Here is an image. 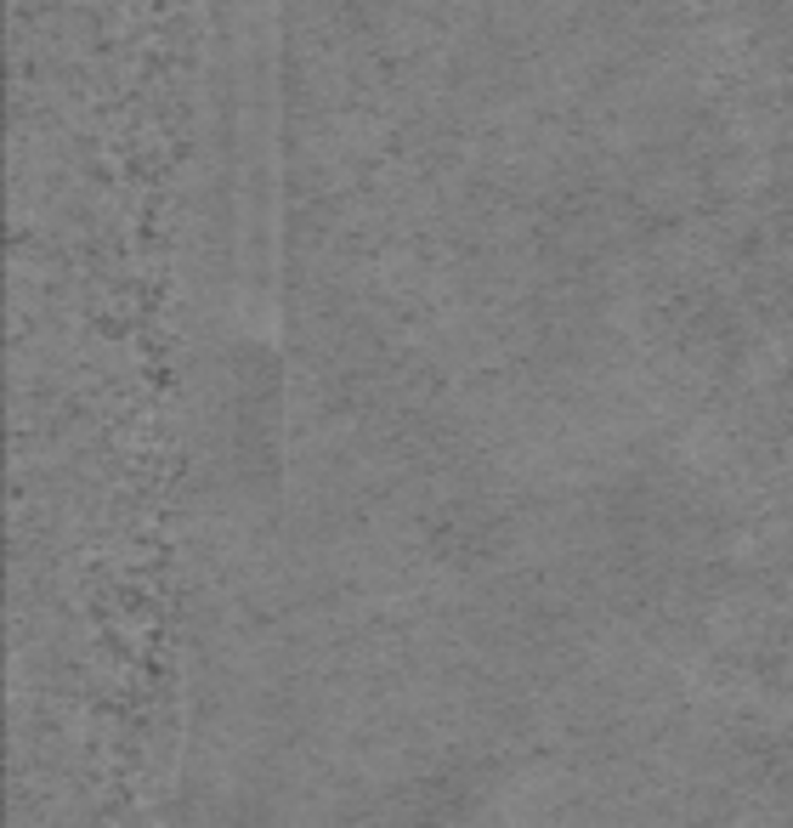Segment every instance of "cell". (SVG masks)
<instances>
[{
    "label": "cell",
    "instance_id": "6da1fadb",
    "mask_svg": "<svg viewBox=\"0 0 793 828\" xmlns=\"http://www.w3.org/2000/svg\"><path fill=\"white\" fill-rule=\"evenodd\" d=\"M261 171H267V289L284 284V85H278V0H261Z\"/></svg>",
    "mask_w": 793,
    "mask_h": 828
}]
</instances>
